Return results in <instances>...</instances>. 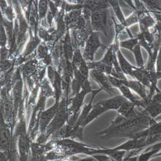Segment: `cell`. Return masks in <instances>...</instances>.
I'll use <instances>...</instances> for the list:
<instances>
[{
  "instance_id": "cell-37",
  "label": "cell",
  "mask_w": 161,
  "mask_h": 161,
  "mask_svg": "<svg viewBox=\"0 0 161 161\" xmlns=\"http://www.w3.org/2000/svg\"><path fill=\"white\" fill-rule=\"evenodd\" d=\"M10 49L8 47L1 48V61H3L9 58Z\"/></svg>"
},
{
  "instance_id": "cell-22",
  "label": "cell",
  "mask_w": 161,
  "mask_h": 161,
  "mask_svg": "<svg viewBox=\"0 0 161 161\" xmlns=\"http://www.w3.org/2000/svg\"><path fill=\"white\" fill-rule=\"evenodd\" d=\"M47 98L50 97H55V93L53 87L51 86V83L47 77H45L40 85V93Z\"/></svg>"
},
{
  "instance_id": "cell-31",
  "label": "cell",
  "mask_w": 161,
  "mask_h": 161,
  "mask_svg": "<svg viewBox=\"0 0 161 161\" xmlns=\"http://www.w3.org/2000/svg\"><path fill=\"white\" fill-rule=\"evenodd\" d=\"M14 59H7L1 61V74H7L13 69L14 65Z\"/></svg>"
},
{
  "instance_id": "cell-8",
  "label": "cell",
  "mask_w": 161,
  "mask_h": 161,
  "mask_svg": "<svg viewBox=\"0 0 161 161\" xmlns=\"http://www.w3.org/2000/svg\"><path fill=\"white\" fill-rule=\"evenodd\" d=\"M90 77L97 83L100 88L110 94H113L115 92L114 88L111 85L108 75L96 70H90Z\"/></svg>"
},
{
  "instance_id": "cell-11",
  "label": "cell",
  "mask_w": 161,
  "mask_h": 161,
  "mask_svg": "<svg viewBox=\"0 0 161 161\" xmlns=\"http://www.w3.org/2000/svg\"><path fill=\"white\" fill-rule=\"evenodd\" d=\"M123 85L128 86L133 92H135L141 99L144 100L147 103V105L149 103L148 101H147V93L146 92V87L140 82L137 81V80L127 79L126 80H125Z\"/></svg>"
},
{
  "instance_id": "cell-1",
  "label": "cell",
  "mask_w": 161,
  "mask_h": 161,
  "mask_svg": "<svg viewBox=\"0 0 161 161\" xmlns=\"http://www.w3.org/2000/svg\"><path fill=\"white\" fill-rule=\"evenodd\" d=\"M152 119L144 110L139 111L136 116L130 119L118 114L110 126L99 134L101 139L127 137L130 139L134 134L148 128Z\"/></svg>"
},
{
  "instance_id": "cell-42",
  "label": "cell",
  "mask_w": 161,
  "mask_h": 161,
  "mask_svg": "<svg viewBox=\"0 0 161 161\" xmlns=\"http://www.w3.org/2000/svg\"><path fill=\"white\" fill-rule=\"evenodd\" d=\"M160 119H161V115H160L159 116H158L157 118L155 119V120H156V121H158V120H159Z\"/></svg>"
},
{
  "instance_id": "cell-39",
  "label": "cell",
  "mask_w": 161,
  "mask_h": 161,
  "mask_svg": "<svg viewBox=\"0 0 161 161\" xmlns=\"http://www.w3.org/2000/svg\"><path fill=\"white\" fill-rule=\"evenodd\" d=\"M150 101L153 102V103H158V104H161V92L155 93Z\"/></svg>"
},
{
  "instance_id": "cell-45",
  "label": "cell",
  "mask_w": 161,
  "mask_h": 161,
  "mask_svg": "<svg viewBox=\"0 0 161 161\" xmlns=\"http://www.w3.org/2000/svg\"><path fill=\"white\" fill-rule=\"evenodd\" d=\"M160 142H161V138H160Z\"/></svg>"
},
{
  "instance_id": "cell-12",
  "label": "cell",
  "mask_w": 161,
  "mask_h": 161,
  "mask_svg": "<svg viewBox=\"0 0 161 161\" xmlns=\"http://www.w3.org/2000/svg\"><path fill=\"white\" fill-rule=\"evenodd\" d=\"M128 101L122 95H119L112 98L100 101L99 103L107 110H118L124 103Z\"/></svg>"
},
{
  "instance_id": "cell-29",
  "label": "cell",
  "mask_w": 161,
  "mask_h": 161,
  "mask_svg": "<svg viewBox=\"0 0 161 161\" xmlns=\"http://www.w3.org/2000/svg\"><path fill=\"white\" fill-rule=\"evenodd\" d=\"M133 53L134 58H135L137 67L139 69L145 68V63L144 61V58L142 56V53L141 52V47L138 44L133 50Z\"/></svg>"
},
{
  "instance_id": "cell-30",
  "label": "cell",
  "mask_w": 161,
  "mask_h": 161,
  "mask_svg": "<svg viewBox=\"0 0 161 161\" xmlns=\"http://www.w3.org/2000/svg\"><path fill=\"white\" fill-rule=\"evenodd\" d=\"M1 14L7 20L12 22L15 21V19L16 18V14L14 6H13V4L12 2L10 3V5H8V7L3 11H1Z\"/></svg>"
},
{
  "instance_id": "cell-2",
  "label": "cell",
  "mask_w": 161,
  "mask_h": 161,
  "mask_svg": "<svg viewBox=\"0 0 161 161\" xmlns=\"http://www.w3.org/2000/svg\"><path fill=\"white\" fill-rule=\"evenodd\" d=\"M68 108L69 99L64 93H63L59 101L58 110L55 117L52 119L43 135L38 136L36 142L42 144L47 142L50 136L62 128L67 123L69 119Z\"/></svg>"
},
{
  "instance_id": "cell-10",
  "label": "cell",
  "mask_w": 161,
  "mask_h": 161,
  "mask_svg": "<svg viewBox=\"0 0 161 161\" xmlns=\"http://www.w3.org/2000/svg\"><path fill=\"white\" fill-rule=\"evenodd\" d=\"M63 57L66 60L72 61L74 53V47L72 41L70 30L67 29L63 37L61 39Z\"/></svg>"
},
{
  "instance_id": "cell-33",
  "label": "cell",
  "mask_w": 161,
  "mask_h": 161,
  "mask_svg": "<svg viewBox=\"0 0 161 161\" xmlns=\"http://www.w3.org/2000/svg\"><path fill=\"white\" fill-rule=\"evenodd\" d=\"M70 90H71V92L70 93L69 99L72 98L73 97L78 94V93L81 91V86H80L79 83L77 81V80L74 78L72 80L71 85H70Z\"/></svg>"
},
{
  "instance_id": "cell-23",
  "label": "cell",
  "mask_w": 161,
  "mask_h": 161,
  "mask_svg": "<svg viewBox=\"0 0 161 161\" xmlns=\"http://www.w3.org/2000/svg\"><path fill=\"white\" fill-rule=\"evenodd\" d=\"M144 110L151 118L155 119L161 115V104L150 101Z\"/></svg>"
},
{
  "instance_id": "cell-38",
  "label": "cell",
  "mask_w": 161,
  "mask_h": 161,
  "mask_svg": "<svg viewBox=\"0 0 161 161\" xmlns=\"http://www.w3.org/2000/svg\"><path fill=\"white\" fill-rule=\"evenodd\" d=\"M156 71L161 72V42L160 45V47L158 51L157 61H156Z\"/></svg>"
},
{
  "instance_id": "cell-4",
  "label": "cell",
  "mask_w": 161,
  "mask_h": 161,
  "mask_svg": "<svg viewBox=\"0 0 161 161\" xmlns=\"http://www.w3.org/2000/svg\"><path fill=\"white\" fill-rule=\"evenodd\" d=\"M100 48H106V46L101 43L99 32L92 31L84 47L83 54L85 61L87 63L93 61L96 53Z\"/></svg>"
},
{
  "instance_id": "cell-27",
  "label": "cell",
  "mask_w": 161,
  "mask_h": 161,
  "mask_svg": "<svg viewBox=\"0 0 161 161\" xmlns=\"http://www.w3.org/2000/svg\"><path fill=\"white\" fill-rule=\"evenodd\" d=\"M85 62L86 61L84 59L83 54L81 52V50L80 48H75L72 60L71 61L73 69H78L79 66H80Z\"/></svg>"
},
{
  "instance_id": "cell-28",
  "label": "cell",
  "mask_w": 161,
  "mask_h": 161,
  "mask_svg": "<svg viewBox=\"0 0 161 161\" xmlns=\"http://www.w3.org/2000/svg\"><path fill=\"white\" fill-rule=\"evenodd\" d=\"M139 44V39L137 37H133L132 38H129L128 39L119 42V47L122 48H125L131 52H133L135 48Z\"/></svg>"
},
{
  "instance_id": "cell-43",
  "label": "cell",
  "mask_w": 161,
  "mask_h": 161,
  "mask_svg": "<svg viewBox=\"0 0 161 161\" xmlns=\"http://www.w3.org/2000/svg\"><path fill=\"white\" fill-rule=\"evenodd\" d=\"M9 161H12V158H10V157H9Z\"/></svg>"
},
{
  "instance_id": "cell-18",
  "label": "cell",
  "mask_w": 161,
  "mask_h": 161,
  "mask_svg": "<svg viewBox=\"0 0 161 161\" xmlns=\"http://www.w3.org/2000/svg\"><path fill=\"white\" fill-rule=\"evenodd\" d=\"M84 5L89 8L92 12L105 10V9H109L111 7L108 1H85Z\"/></svg>"
},
{
  "instance_id": "cell-5",
  "label": "cell",
  "mask_w": 161,
  "mask_h": 161,
  "mask_svg": "<svg viewBox=\"0 0 161 161\" xmlns=\"http://www.w3.org/2000/svg\"><path fill=\"white\" fill-rule=\"evenodd\" d=\"M59 103H56L53 104L49 108L45 110L40 115L39 120V135L42 136L45 133L48 126L52 122V119L55 117L59 107Z\"/></svg>"
},
{
  "instance_id": "cell-6",
  "label": "cell",
  "mask_w": 161,
  "mask_h": 161,
  "mask_svg": "<svg viewBox=\"0 0 161 161\" xmlns=\"http://www.w3.org/2000/svg\"><path fill=\"white\" fill-rule=\"evenodd\" d=\"M29 33L30 38L23 52V54L21 55V58H19V59L18 60V66H19V65L21 66L22 64L27 61L26 58H29L33 53H34V52H36L38 47L42 43V41L39 38L38 35L35 36L33 32L31 30H29Z\"/></svg>"
},
{
  "instance_id": "cell-25",
  "label": "cell",
  "mask_w": 161,
  "mask_h": 161,
  "mask_svg": "<svg viewBox=\"0 0 161 161\" xmlns=\"http://www.w3.org/2000/svg\"><path fill=\"white\" fill-rule=\"evenodd\" d=\"M116 51L117 50L114 49V44L112 43L111 45H110L108 48H107V50L105 53L104 57L100 61L106 65H108L113 67L114 59V56H115Z\"/></svg>"
},
{
  "instance_id": "cell-36",
  "label": "cell",
  "mask_w": 161,
  "mask_h": 161,
  "mask_svg": "<svg viewBox=\"0 0 161 161\" xmlns=\"http://www.w3.org/2000/svg\"><path fill=\"white\" fill-rule=\"evenodd\" d=\"M69 161H98L96 158H95L92 155L87 157L85 158H79L75 156H72L69 157Z\"/></svg>"
},
{
  "instance_id": "cell-41",
  "label": "cell",
  "mask_w": 161,
  "mask_h": 161,
  "mask_svg": "<svg viewBox=\"0 0 161 161\" xmlns=\"http://www.w3.org/2000/svg\"><path fill=\"white\" fill-rule=\"evenodd\" d=\"M156 74H157V77L158 79H161V72H157L156 71Z\"/></svg>"
},
{
  "instance_id": "cell-32",
  "label": "cell",
  "mask_w": 161,
  "mask_h": 161,
  "mask_svg": "<svg viewBox=\"0 0 161 161\" xmlns=\"http://www.w3.org/2000/svg\"><path fill=\"white\" fill-rule=\"evenodd\" d=\"M0 47H8V37L6 32V30L5 26L2 23H1V26H0Z\"/></svg>"
},
{
  "instance_id": "cell-34",
  "label": "cell",
  "mask_w": 161,
  "mask_h": 161,
  "mask_svg": "<svg viewBox=\"0 0 161 161\" xmlns=\"http://www.w3.org/2000/svg\"><path fill=\"white\" fill-rule=\"evenodd\" d=\"M139 18L138 16L137 13L136 11H133L132 14L126 19V28L129 29L130 26L139 23Z\"/></svg>"
},
{
  "instance_id": "cell-7",
  "label": "cell",
  "mask_w": 161,
  "mask_h": 161,
  "mask_svg": "<svg viewBox=\"0 0 161 161\" xmlns=\"http://www.w3.org/2000/svg\"><path fill=\"white\" fill-rule=\"evenodd\" d=\"M18 151L20 161H28L31 152V141L28 133H22L17 137Z\"/></svg>"
},
{
  "instance_id": "cell-44",
  "label": "cell",
  "mask_w": 161,
  "mask_h": 161,
  "mask_svg": "<svg viewBox=\"0 0 161 161\" xmlns=\"http://www.w3.org/2000/svg\"><path fill=\"white\" fill-rule=\"evenodd\" d=\"M155 13H161V11H160V12H155Z\"/></svg>"
},
{
  "instance_id": "cell-24",
  "label": "cell",
  "mask_w": 161,
  "mask_h": 161,
  "mask_svg": "<svg viewBox=\"0 0 161 161\" xmlns=\"http://www.w3.org/2000/svg\"><path fill=\"white\" fill-rule=\"evenodd\" d=\"M59 7L54 2L49 1V9L47 16V20L49 25V27L52 26L53 20L56 19L59 14Z\"/></svg>"
},
{
  "instance_id": "cell-21",
  "label": "cell",
  "mask_w": 161,
  "mask_h": 161,
  "mask_svg": "<svg viewBox=\"0 0 161 161\" xmlns=\"http://www.w3.org/2000/svg\"><path fill=\"white\" fill-rule=\"evenodd\" d=\"M108 2L111 7H112L115 13V15L117 17V19L119 20L120 24L123 26L126 31V30L128 29L126 28V18L125 17V15L121 10V8H120V6L119 5V1H113V0H110V1H108Z\"/></svg>"
},
{
  "instance_id": "cell-26",
  "label": "cell",
  "mask_w": 161,
  "mask_h": 161,
  "mask_svg": "<svg viewBox=\"0 0 161 161\" xmlns=\"http://www.w3.org/2000/svg\"><path fill=\"white\" fill-rule=\"evenodd\" d=\"M49 1H47V0H40V1H37V13L39 21L47 17Z\"/></svg>"
},
{
  "instance_id": "cell-3",
  "label": "cell",
  "mask_w": 161,
  "mask_h": 161,
  "mask_svg": "<svg viewBox=\"0 0 161 161\" xmlns=\"http://www.w3.org/2000/svg\"><path fill=\"white\" fill-rule=\"evenodd\" d=\"M110 14L109 9L93 12L90 18V25L92 31L101 32L107 36Z\"/></svg>"
},
{
  "instance_id": "cell-9",
  "label": "cell",
  "mask_w": 161,
  "mask_h": 161,
  "mask_svg": "<svg viewBox=\"0 0 161 161\" xmlns=\"http://www.w3.org/2000/svg\"><path fill=\"white\" fill-rule=\"evenodd\" d=\"M36 58L39 60L46 66L52 65L53 58H52V48H51L47 43L42 42L36 52Z\"/></svg>"
},
{
  "instance_id": "cell-20",
  "label": "cell",
  "mask_w": 161,
  "mask_h": 161,
  "mask_svg": "<svg viewBox=\"0 0 161 161\" xmlns=\"http://www.w3.org/2000/svg\"><path fill=\"white\" fill-rule=\"evenodd\" d=\"M88 65L89 67L90 70H96L105 74L106 75H111L114 68L112 66L106 65L103 63L99 61H92L88 63Z\"/></svg>"
},
{
  "instance_id": "cell-40",
  "label": "cell",
  "mask_w": 161,
  "mask_h": 161,
  "mask_svg": "<svg viewBox=\"0 0 161 161\" xmlns=\"http://www.w3.org/2000/svg\"><path fill=\"white\" fill-rule=\"evenodd\" d=\"M0 6H1V11H3L7 7H8V5H7V3L6 1H1V2H0Z\"/></svg>"
},
{
  "instance_id": "cell-16",
  "label": "cell",
  "mask_w": 161,
  "mask_h": 161,
  "mask_svg": "<svg viewBox=\"0 0 161 161\" xmlns=\"http://www.w3.org/2000/svg\"><path fill=\"white\" fill-rule=\"evenodd\" d=\"M136 106L133 103L126 101L117 110L118 114L126 119H130L137 115L139 111L136 110Z\"/></svg>"
},
{
  "instance_id": "cell-13",
  "label": "cell",
  "mask_w": 161,
  "mask_h": 161,
  "mask_svg": "<svg viewBox=\"0 0 161 161\" xmlns=\"http://www.w3.org/2000/svg\"><path fill=\"white\" fill-rule=\"evenodd\" d=\"M107 110L104 108V107L98 102L97 104L93 105L91 111L90 112L89 114L85 119V120L83 121V123L80 126V130H84L85 128L90 123H92L93 120L96 119L98 118L100 115H101L103 114L106 112Z\"/></svg>"
},
{
  "instance_id": "cell-19",
  "label": "cell",
  "mask_w": 161,
  "mask_h": 161,
  "mask_svg": "<svg viewBox=\"0 0 161 161\" xmlns=\"http://www.w3.org/2000/svg\"><path fill=\"white\" fill-rule=\"evenodd\" d=\"M74 78L77 80V81L81 86V90H85L89 93H92V90L89 78H86L77 69H74Z\"/></svg>"
},
{
  "instance_id": "cell-15",
  "label": "cell",
  "mask_w": 161,
  "mask_h": 161,
  "mask_svg": "<svg viewBox=\"0 0 161 161\" xmlns=\"http://www.w3.org/2000/svg\"><path fill=\"white\" fill-rule=\"evenodd\" d=\"M117 59L121 69L122 72L125 75H129L133 77V72L136 69V66H133L129 63V61L125 58L123 53L120 51V48L117 49L116 51Z\"/></svg>"
},
{
  "instance_id": "cell-17",
  "label": "cell",
  "mask_w": 161,
  "mask_h": 161,
  "mask_svg": "<svg viewBox=\"0 0 161 161\" xmlns=\"http://www.w3.org/2000/svg\"><path fill=\"white\" fill-rule=\"evenodd\" d=\"M133 78L136 79V80L140 82L146 88H150L151 84L149 80L148 72L145 68L139 69L136 66L133 72Z\"/></svg>"
},
{
  "instance_id": "cell-14",
  "label": "cell",
  "mask_w": 161,
  "mask_h": 161,
  "mask_svg": "<svg viewBox=\"0 0 161 161\" xmlns=\"http://www.w3.org/2000/svg\"><path fill=\"white\" fill-rule=\"evenodd\" d=\"M139 24L140 26V32H142L154 28L156 25V19L150 12H146L139 16Z\"/></svg>"
},
{
  "instance_id": "cell-35",
  "label": "cell",
  "mask_w": 161,
  "mask_h": 161,
  "mask_svg": "<svg viewBox=\"0 0 161 161\" xmlns=\"http://www.w3.org/2000/svg\"><path fill=\"white\" fill-rule=\"evenodd\" d=\"M153 16L156 19V25L154 29L157 33L161 36V13H153Z\"/></svg>"
}]
</instances>
